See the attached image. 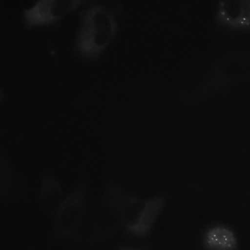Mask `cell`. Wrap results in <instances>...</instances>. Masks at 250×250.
<instances>
[{
  "instance_id": "obj_1",
  "label": "cell",
  "mask_w": 250,
  "mask_h": 250,
  "mask_svg": "<svg viewBox=\"0 0 250 250\" xmlns=\"http://www.w3.org/2000/svg\"><path fill=\"white\" fill-rule=\"evenodd\" d=\"M80 24L75 41V50L88 61L98 58L114 40L118 23L113 12L94 4L79 13Z\"/></svg>"
},
{
  "instance_id": "obj_2",
  "label": "cell",
  "mask_w": 250,
  "mask_h": 250,
  "mask_svg": "<svg viewBox=\"0 0 250 250\" xmlns=\"http://www.w3.org/2000/svg\"><path fill=\"white\" fill-rule=\"evenodd\" d=\"M88 182L82 177L64 197L53 216V239L65 240L78 237L86 212Z\"/></svg>"
},
{
  "instance_id": "obj_3",
  "label": "cell",
  "mask_w": 250,
  "mask_h": 250,
  "mask_svg": "<svg viewBox=\"0 0 250 250\" xmlns=\"http://www.w3.org/2000/svg\"><path fill=\"white\" fill-rule=\"evenodd\" d=\"M108 201L115 215L122 219L125 229L137 236L145 235L150 230L164 204L163 198L158 196L144 200L125 198L121 205L113 189Z\"/></svg>"
},
{
  "instance_id": "obj_4",
  "label": "cell",
  "mask_w": 250,
  "mask_h": 250,
  "mask_svg": "<svg viewBox=\"0 0 250 250\" xmlns=\"http://www.w3.org/2000/svg\"><path fill=\"white\" fill-rule=\"evenodd\" d=\"M86 2L82 0H39L22 12L27 28L54 24L63 17Z\"/></svg>"
},
{
  "instance_id": "obj_5",
  "label": "cell",
  "mask_w": 250,
  "mask_h": 250,
  "mask_svg": "<svg viewBox=\"0 0 250 250\" xmlns=\"http://www.w3.org/2000/svg\"><path fill=\"white\" fill-rule=\"evenodd\" d=\"M63 199L62 189L59 180L51 172H42L39 204L43 213L52 218Z\"/></svg>"
},
{
  "instance_id": "obj_6",
  "label": "cell",
  "mask_w": 250,
  "mask_h": 250,
  "mask_svg": "<svg viewBox=\"0 0 250 250\" xmlns=\"http://www.w3.org/2000/svg\"><path fill=\"white\" fill-rule=\"evenodd\" d=\"M0 195L1 200L9 201L21 197L23 188L21 179L7 157H0Z\"/></svg>"
},
{
  "instance_id": "obj_7",
  "label": "cell",
  "mask_w": 250,
  "mask_h": 250,
  "mask_svg": "<svg viewBox=\"0 0 250 250\" xmlns=\"http://www.w3.org/2000/svg\"><path fill=\"white\" fill-rule=\"evenodd\" d=\"M203 241L208 250H236L238 245L234 233L223 226H216L208 229Z\"/></svg>"
},
{
  "instance_id": "obj_8",
  "label": "cell",
  "mask_w": 250,
  "mask_h": 250,
  "mask_svg": "<svg viewBox=\"0 0 250 250\" xmlns=\"http://www.w3.org/2000/svg\"><path fill=\"white\" fill-rule=\"evenodd\" d=\"M65 250H95L96 244L91 236H81L73 239Z\"/></svg>"
}]
</instances>
